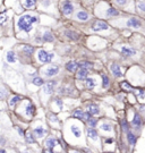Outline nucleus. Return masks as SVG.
Wrapping results in <instances>:
<instances>
[{"mask_svg": "<svg viewBox=\"0 0 145 153\" xmlns=\"http://www.w3.org/2000/svg\"><path fill=\"white\" fill-rule=\"evenodd\" d=\"M131 0H112V2L119 8H127V6L130 4Z\"/></svg>", "mask_w": 145, "mask_h": 153, "instance_id": "obj_18", "label": "nucleus"}, {"mask_svg": "<svg viewBox=\"0 0 145 153\" xmlns=\"http://www.w3.org/2000/svg\"><path fill=\"white\" fill-rule=\"evenodd\" d=\"M121 88H122L124 90H125V91H128V92L133 91V86H131L130 84H129L128 82H126V81L121 82Z\"/></svg>", "mask_w": 145, "mask_h": 153, "instance_id": "obj_35", "label": "nucleus"}, {"mask_svg": "<svg viewBox=\"0 0 145 153\" xmlns=\"http://www.w3.org/2000/svg\"><path fill=\"white\" fill-rule=\"evenodd\" d=\"M121 53L126 57H131V56H135L136 54V50L134 48H130V47H127V46H124L121 47Z\"/></svg>", "mask_w": 145, "mask_h": 153, "instance_id": "obj_10", "label": "nucleus"}, {"mask_svg": "<svg viewBox=\"0 0 145 153\" xmlns=\"http://www.w3.org/2000/svg\"><path fill=\"white\" fill-rule=\"evenodd\" d=\"M58 73H59V67H58L57 65H51L44 70L43 74L46 75V77H53Z\"/></svg>", "mask_w": 145, "mask_h": 153, "instance_id": "obj_9", "label": "nucleus"}, {"mask_svg": "<svg viewBox=\"0 0 145 153\" xmlns=\"http://www.w3.org/2000/svg\"><path fill=\"white\" fill-rule=\"evenodd\" d=\"M91 16H90V14L86 10L84 9H80L78 12L75 13V15H74V19L77 20V22H81V23H85V22H88Z\"/></svg>", "mask_w": 145, "mask_h": 153, "instance_id": "obj_6", "label": "nucleus"}, {"mask_svg": "<svg viewBox=\"0 0 145 153\" xmlns=\"http://www.w3.org/2000/svg\"><path fill=\"white\" fill-rule=\"evenodd\" d=\"M91 31L93 32H103V31L110 30V25L109 23H107L105 20L102 19H95L91 25Z\"/></svg>", "mask_w": 145, "mask_h": 153, "instance_id": "obj_4", "label": "nucleus"}, {"mask_svg": "<svg viewBox=\"0 0 145 153\" xmlns=\"http://www.w3.org/2000/svg\"><path fill=\"white\" fill-rule=\"evenodd\" d=\"M40 16L39 15H32V14H25L23 16L18 17L16 22V27L18 32H25L30 33L33 31V24L39 23Z\"/></svg>", "mask_w": 145, "mask_h": 153, "instance_id": "obj_1", "label": "nucleus"}, {"mask_svg": "<svg viewBox=\"0 0 145 153\" xmlns=\"http://www.w3.org/2000/svg\"><path fill=\"white\" fill-rule=\"evenodd\" d=\"M65 35L67 36L68 39L73 40V41H77L78 39L81 38V34L77 33L76 31H73V30H66L65 31Z\"/></svg>", "mask_w": 145, "mask_h": 153, "instance_id": "obj_11", "label": "nucleus"}, {"mask_svg": "<svg viewBox=\"0 0 145 153\" xmlns=\"http://www.w3.org/2000/svg\"><path fill=\"white\" fill-rule=\"evenodd\" d=\"M120 124H121V128H122V130H124V132H128V130H129L128 123H127V120H126L125 118H124V119H121Z\"/></svg>", "mask_w": 145, "mask_h": 153, "instance_id": "obj_38", "label": "nucleus"}, {"mask_svg": "<svg viewBox=\"0 0 145 153\" xmlns=\"http://www.w3.org/2000/svg\"><path fill=\"white\" fill-rule=\"evenodd\" d=\"M131 124H133V126L135 128H139L142 126V124H143V120H142V117L141 115H139L138 112H136L135 115H134V118H133V121H131Z\"/></svg>", "mask_w": 145, "mask_h": 153, "instance_id": "obj_14", "label": "nucleus"}, {"mask_svg": "<svg viewBox=\"0 0 145 153\" xmlns=\"http://www.w3.org/2000/svg\"><path fill=\"white\" fill-rule=\"evenodd\" d=\"M34 135L35 137H39V138H41V137L44 136V134H46V129H44L42 126H39V127H35L33 130Z\"/></svg>", "mask_w": 145, "mask_h": 153, "instance_id": "obj_20", "label": "nucleus"}, {"mask_svg": "<svg viewBox=\"0 0 145 153\" xmlns=\"http://www.w3.org/2000/svg\"><path fill=\"white\" fill-rule=\"evenodd\" d=\"M53 40H54L53 34L50 32V31H48V30L44 31L43 34H42V41H44V42H53Z\"/></svg>", "mask_w": 145, "mask_h": 153, "instance_id": "obj_17", "label": "nucleus"}, {"mask_svg": "<svg viewBox=\"0 0 145 153\" xmlns=\"http://www.w3.org/2000/svg\"><path fill=\"white\" fill-rule=\"evenodd\" d=\"M25 113H26V116H28V117H33L34 113H35V107H34V104L28 103L26 105Z\"/></svg>", "mask_w": 145, "mask_h": 153, "instance_id": "obj_21", "label": "nucleus"}, {"mask_svg": "<svg viewBox=\"0 0 145 153\" xmlns=\"http://www.w3.org/2000/svg\"><path fill=\"white\" fill-rule=\"evenodd\" d=\"M110 70H111L113 76H116V77H121V76H122L121 68L118 64H111V66H110Z\"/></svg>", "mask_w": 145, "mask_h": 153, "instance_id": "obj_12", "label": "nucleus"}, {"mask_svg": "<svg viewBox=\"0 0 145 153\" xmlns=\"http://www.w3.org/2000/svg\"><path fill=\"white\" fill-rule=\"evenodd\" d=\"M87 111L91 113L92 116H94V115H99V113H100V109H99V107H97L96 104H90Z\"/></svg>", "mask_w": 145, "mask_h": 153, "instance_id": "obj_23", "label": "nucleus"}, {"mask_svg": "<svg viewBox=\"0 0 145 153\" xmlns=\"http://www.w3.org/2000/svg\"><path fill=\"white\" fill-rule=\"evenodd\" d=\"M44 153H54V152H53V151H52V150H51V149H49V150H48V151H44Z\"/></svg>", "mask_w": 145, "mask_h": 153, "instance_id": "obj_48", "label": "nucleus"}, {"mask_svg": "<svg viewBox=\"0 0 145 153\" xmlns=\"http://www.w3.org/2000/svg\"><path fill=\"white\" fill-rule=\"evenodd\" d=\"M48 116H49V119L51 120V121H56V123H58V121H59V120H58V118H57V116L53 115V113H49Z\"/></svg>", "mask_w": 145, "mask_h": 153, "instance_id": "obj_43", "label": "nucleus"}, {"mask_svg": "<svg viewBox=\"0 0 145 153\" xmlns=\"http://www.w3.org/2000/svg\"><path fill=\"white\" fill-rule=\"evenodd\" d=\"M56 143H57V139L54 138V137H49V138H47L46 141V145L48 149H53L54 146H56Z\"/></svg>", "mask_w": 145, "mask_h": 153, "instance_id": "obj_24", "label": "nucleus"}, {"mask_svg": "<svg viewBox=\"0 0 145 153\" xmlns=\"http://www.w3.org/2000/svg\"><path fill=\"white\" fill-rule=\"evenodd\" d=\"M126 26L129 28H135V30H137V28H141L142 26H143V23H142V20L139 19L138 17H129L127 19V22H126Z\"/></svg>", "mask_w": 145, "mask_h": 153, "instance_id": "obj_7", "label": "nucleus"}, {"mask_svg": "<svg viewBox=\"0 0 145 153\" xmlns=\"http://www.w3.org/2000/svg\"><path fill=\"white\" fill-rule=\"evenodd\" d=\"M0 153H6V151H5V150H2V149H1V150H0Z\"/></svg>", "mask_w": 145, "mask_h": 153, "instance_id": "obj_49", "label": "nucleus"}, {"mask_svg": "<svg viewBox=\"0 0 145 153\" xmlns=\"http://www.w3.org/2000/svg\"><path fill=\"white\" fill-rule=\"evenodd\" d=\"M136 7H137V9H138L139 13L145 14V1H138L136 4Z\"/></svg>", "mask_w": 145, "mask_h": 153, "instance_id": "obj_32", "label": "nucleus"}, {"mask_svg": "<svg viewBox=\"0 0 145 153\" xmlns=\"http://www.w3.org/2000/svg\"><path fill=\"white\" fill-rule=\"evenodd\" d=\"M17 130L19 132V134H20V135H22V136H24V132H23V129H22V128H20V127H17Z\"/></svg>", "mask_w": 145, "mask_h": 153, "instance_id": "obj_45", "label": "nucleus"}, {"mask_svg": "<svg viewBox=\"0 0 145 153\" xmlns=\"http://www.w3.org/2000/svg\"><path fill=\"white\" fill-rule=\"evenodd\" d=\"M66 69H67L69 73H76L78 69H80V67H78V62H76V61L67 62V64H66Z\"/></svg>", "mask_w": 145, "mask_h": 153, "instance_id": "obj_13", "label": "nucleus"}, {"mask_svg": "<svg viewBox=\"0 0 145 153\" xmlns=\"http://www.w3.org/2000/svg\"><path fill=\"white\" fill-rule=\"evenodd\" d=\"M110 85V80L109 77H108L107 75H102V86H103V89H108Z\"/></svg>", "mask_w": 145, "mask_h": 153, "instance_id": "obj_30", "label": "nucleus"}, {"mask_svg": "<svg viewBox=\"0 0 145 153\" xmlns=\"http://www.w3.org/2000/svg\"><path fill=\"white\" fill-rule=\"evenodd\" d=\"M22 50L25 54H27V56H32L34 53V48L32 46H28V44H24V46L22 47Z\"/></svg>", "mask_w": 145, "mask_h": 153, "instance_id": "obj_22", "label": "nucleus"}, {"mask_svg": "<svg viewBox=\"0 0 145 153\" xmlns=\"http://www.w3.org/2000/svg\"><path fill=\"white\" fill-rule=\"evenodd\" d=\"M57 85V82L56 81H49L46 83V85L43 84V90L42 91L44 92L46 94H52L54 91V88Z\"/></svg>", "mask_w": 145, "mask_h": 153, "instance_id": "obj_8", "label": "nucleus"}, {"mask_svg": "<svg viewBox=\"0 0 145 153\" xmlns=\"http://www.w3.org/2000/svg\"><path fill=\"white\" fill-rule=\"evenodd\" d=\"M85 84H86V86H87V89L88 90H93L94 89V86H95V81H94V78H90L87 77L85 80Z\"/></svg>", "mask_w": 145, "mask_h": 153, "instance_id": "obj_28", "label": "nucleus"}, {"mask_svg": "<svg viewBox=\"0 0 145 153\" xmlns=\"http://www.w3.org/2000/svg\"><path fill=\"white\" fill-rule=\"evenodd\" d=\"M101 129H102V130H105V132H111L112 127H111V125H109V124H102Z\"/></svg>", "mask_w": 145, "mask_h": 153, "instance_id": "obj_40", "label": "nucleus"}, {"mask_svg": "<svg viewBox=\"0 0 145 153\" xmlns=\"http://www.w3.org/2000/svg\"><path fill=\"white\" fill-rule=\"evenodd\" d=\"M20 100H22V96H19V95H15V96H13L12 99L9 100V105L10 107H14L15 104L17 103V102H19Z\"/></svg>", "mask_w": 145, "mask_h": 153, "instance_id": "obj_31", "label": "nucleus"}, {"mask_svg": "<svg viewBox=\"0 0 145 153\" xmlns=\"http://www.w3.org/2000/svg\"><path fill=\"white\" fill-rule=\"evenodd\" d=\"M72 132H73V134H74V136H75V137H80L81 134H82L81 129L78 128L77 126H75V125L72 126Z\"/></svg>", "mask_w": 145, "mask_h": 153, "instance_id": "obj_37", "label": "nucleus"}, {"mask_svg": "<svg viewBox=\"0 0 145 153\" xmlns=\"http://www.w3.org/2000/svg\"><path fill=\"white\" fill-rule=\"evenodd\" d=\"M4 22H6V17H5L4 15H1V16H0V24H2Z\"/></svg>", "mask_w": 145, "mask_h": 153, "instance_id": "obj_44", "label": "nucleus"}, {"mask_svg": "<svg viewBox=\"0 0 145 153\" xmlns=\"http://www.w3.org/2000/svg\"><path fill=\"white\" fill-rule=\"evenodd\" d=\"M53 57H54V54L52 52H48L43 49L38 51V58L42 64H50L52 61V59H53Z\"/></svg>", "mask_w": 145, "mask_h": 153, "instance_id": "obj_5", "label": "nucleus"}, {"mask_svg": "<svg viewBox=\"0 0 145 153\" xmlns=\"http://www.w3.org/2000/svg\"><path fill=\"white\" fill-rule=\"evenodd\" d=\"M87 136L90 137V138H92V139H94V141H96V139H97V136H99V135H97V132L95 130V129L91 127V128L87 129Z\"/></svg>", "mask_w": 145, "mask_h": 153, "instance_id": "obj_26", "label": "nucleus"}, {"mask_svg": "<svg viewBox=\"0 0 145 153\" xmlns=\"http://www.w3.org/2000/svg\"><path fill=\"white\" fill-rule=\"evenodd\" d=\"M104 8L101 9L100 7H95V14L96 16L99 17H104V18H115L118 17L120 15V12L115 7H111L107 4V2H103Z\"/></svg>", "mask_w": 145, "mask_h": 153, "instance_id": "obj_2", "label": "nucleus"}, {"mask_svg": "<svg viewBox=\"0 0 145 153\" xmlns=\"http://www.w3.org/2000/svg\"><path fill=\"white\" fill-rule=\"evenodd\" d=\"M6 59L9 64H15L17 61V57H16V53L14 51H8L6 54Z\"/></svg>", "mask_w": 145, "mask_h": 153, "instance_id": "obj_19", "label": "nucleus"}, {"mask_svg": "<svg viewBox=\"0 0 145 153\" xmlns=\"http://www.w3.org/2000/svg\"><path fill=\"white\" fill-rule=\"evenodd\" d=\"M87 124L90 125V127H92V128H94L96 126V124H97V120L95 119V118H90V119L87 120Z\"/></svg>", "mask_w": 145, "mask_h": 153, "instance_id": "obj_39", "label": "nucleus"}, {"mask_svg": "<svg viewBox=\"0 0 145 153\" xmlns=\"http://www.w3.org/2000/svg\"><path fill=\"white\" fill-rule=\"evenodd\" d=\"M127 138H128V142L130 145H135L136 144V136L131 133L130 130L127 132Z\"/></svg>", "mask_w": 145, "mask_h": 153, "instance_id": "obj_27", "label": "nucleus"}, {"mask_svg": "<svg viewBox=\"0 0 145 153\" xmlns=\"http://www.w3.org/2000/svg\"><path fill=\"white\" fill-rule=\"evenodd\" d=\"M26 141H27V143H34L35 139H34L33 135H31L30 133H27V135H26Z\"/></svg>", "mask_w": 145, "mask_h": 153, "instance_id": "obj_42", "label": "nucleus"}, {"mask_svg": "<svg viewBox=\"0 0 145 153\" xmlns=\"http://www.w3.org/2000/svg\"><path fill=\"white\" fill-rule=\"evenodd\" d=\"M83 110L82 109H75L73 111V117L74 118H77V119H82V116H83Z\"/></svg>", "mask_w": 145, "mask_h": 153, "instance_id": "obj_34", "label": "nucleus"}, {"mask_svg": "<svg viewBox=\"0 0 145 153\" xmlns=\"http://www.w3.org/2000/svg\"><path fill=\"white\" fill-rule=\"evenodd\" d=\"M5 95H6V93H5V92H2V91H0V99H4Z\"/></svg>", "mask_w": 145, "mask_h": 153, "instance_id": "obj_46", "label": "nucleus"}, {"mask_svg": "<svg viewBox=\"0 0 145 153\" xmlns=\"http://www.w3.org/2000/svg\"><path fill=\"white\" fill-rule=\"evenodd\" d=\"M52 1L51 0H41L40 1V8L42 10H44V8H49L50 6H51Z\"/></svg>", "mask_w": 145, "mask_h": 153, "instance_id": "obj_29", "label": "nucleus"}, {"mask_svg": "<svg viewBox=\"0 0 145 153\" xmlns=\"http://www.w3.org/2000/svg\"><path fill=\"white\" fill-rule=\"evenodd\" d=\"M92 117V115L91 113H90L88 111H86V112H83V116H82V119L83 120H85V121H87L90 118Z\"/></svg>", "mask_w": 145, "mask_h": 153, "instance_id": "obj_41", "label": "nucleus"}, {"mask_svg": "<svg viewBox=\"0 0 145 153\" xmlns=\"http://www.w3.org/2000/svg\"><path fill=\"white\" fill-rule=\"evenodd\" d=\"M135 94H136V96L138 97V99H141V100L145 99V91H144V90H142V89L135 90Z\"/></svg>", "mask_w": 145, "mask_h": 153, "instance_id": "obj_33", "label": "nucleus"}, {"mask_svg": "<svg viewBox=\"0 0 145 153\" xmlns=\"http://www.w3.org/2000/svg\"><path fill=\"white\" fill-rule=\"evenodd\" d=\"M105 142H107V143H112V142H113V139H112V138H108Z\"/></svg>", "mask_w": 145, "mask_h": 153, "instance_id": "obj_47", "label": "nucleus"}, {"mask_svg": "<svg viewBox=\"0 0 145 153\" xmlns=\"http://www.w3.org/2000/svg\"><path fill=\"white\" fill-rule=\"evenodd\" d=\"M22 5L25 9H32L38 5V0H22Z\"/></svg>", "mask_w": 145, "mask_h": 153, "instance_id": "obj_15", "label": "nucleus"}, {"mask_svg": "<svg viewBox=\"0 0 145 153\" xmlns=\"http://www.w3.org/2000/svg\"><path fill=\"white\" fill-rule=\"evenodd\" d=\"M78 67L90 70V69H92V68H93V64H92V62H90V61H81V62H78Z\"/></svg>", "mask_w": 145, "mask_h": 153, "instance_id": "obj_25", "label": "nucleus"}, {"mask_svg": "<svg viewBox=\"0 0 145 153\" xmlns=\"http://www.w3.org/2000/svg\"><path fill=\"white\" fill-rule=\"evenodd\" d=\"M88 76V70L87 69H84V68H80V69L77 70V73H76V77H77V80H86Z\"/></svg>", "mask_w": 145, "mask_h": 153, "instance_id": "obj_16", "label": "nucleus"}, {"mask_svg": "<svg viewBox=\"0 0 145 153\" xmlns=\"http://www.w3.org/2000/svg\"><path fill=\"white\" fill-rule=\"evenodd\" d=\"M32 82H33L34 85H36V86H42L44 84L43 78H41V77H34Z\"/></svg>", "mask_w": 145, "mask_h": 153, "instance_id": "obj_36", "label": "nucleus"}, {"mask_svg": "<svg viewBox=\"0 0 145 153\" xmlns=\"http://www.w3.org/2000/svg\"><path fill=\"white\" fill-rule=\"evenodd\" d=\"M108 153H109V152H108Z\"/></svg>", "mask_w": 145, "mask_h": 153, "instance_id": "obj_50", "label": "nucleus"}, {"mask_svg": "<svg viewBox=\"0 0 145 153\" xmlns=\"http://www.w3.org/2000/svg\"><path fill=\"white\" fill-rule=\"evenodd\" d=\"M59 9L64 16H72L75 12V4L72 0H61L59 5Z\"/></svg>", "mask_w": 145, "mask_h": 153, "instance_id": "obj_3", "label": "nucleus"}]
</instances>
